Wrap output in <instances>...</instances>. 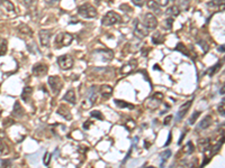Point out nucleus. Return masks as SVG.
I'll list each match as a JSON object with an SVG mask.
<instances>
[{
  "label": "nucleus",
  "instance_id": "obj_24",
  "mask_svg": "<svg viewBox=\"0 0 225 168\" xmlns=\"http://www.w3.org/2000/svg\"><path fill=\"white\" fill-rule=\"evenodd\" d=\"M22 108L20 106L19 104V102H16V104H15V108H14V114L17 116V117H19V116H22Z\"/></svg>",
  "mask_w": 225,
  "mask_h": 168
},
{
  "label": "nucleus",
  "instance_id": "obj_21",
  "mask_svg": "<svg viewBox=\"0 0 225 168\" xmlns=\"http://www.w3.org/2000/svg\"><path fill=\"white\" fill-rule=\"evenodd\" d=\"M160 156H161V159H162V162H161V165H160V168H163V166H164V162H167L169 158H170V156H171V151L170 150L163 151Z\"/></svg>",
  "mask_w": 225,
  "mask_h": 168
},
{
  "label": "nucleus",
  "instance_id": "obj_7",
  "mask_svg": "<svg viewBox=\"0 0 225 168\" xmlns=\"http://www.w3.org/2000/svg\"><path fill=\"white\" fill-rule=\"evenodd\" d=\"M52 36V33L50 30H46V29H43V30H39V42L43 46H47L49 43H50V38Z\"/></svg>",
  "mask_w": 225,
  "mask_h": 168
},
{
  "label": "nucleus",
  "instance_id": "obj_35",
  "mask_svg": "<svg viewBox=\"0 0 225 168\" xmlns=\"http://www.w3.org/2000/svg\"><path fill=\"white\" fill-rule=\"evenodd\" d=\"M33 2H34V0H24V4H25V5L27 6V7H28V6H30V5H32Z\"/></svg>",
  "mask_w": 225,
  "mask_h": 168
},
{
  "label": "nucleus",
  "instance_id": "obj_17",
  "mask_svg": "<svg viewBox=\"0 0 225 168\" xmlns=\"http://www.w3.org/2000/svg\"><path fill=\"white\" fill-rule=\"evenodd\" d=\"M63 99H64V100H67L68 102H70V103L74 104V103H75V93H74V91H73V90L68 91L67 94L64 95V98H63Z\"/></svg>",
  "mask_w": 225,
  "mask_h": 168
},
{
  "label": "nucleus",
  "instance_id": "obj_9",
  "mask_svg": "<svg viewBox=\"0 0 225 168\" xmlns=\"http://www.w3.org/2000/svg\"><path fill=\"white\" fill-rule=\"evenodd\" d=\"M135 33L137 35H140V37H144L149 34V29L142 22H136V24H135Z\"/></svg>",
  "mask_w": 225,
  "mask_h": 168
},
{
  "label": "nucleus",
  "instance_id": "obj_6",
  "mask_svg": "<svg viewBox=\"0 0 225 168\" xmlns=\"http://www.w3.org/2000/svg\"><path fill=\"white\" fill-rule=\"evenodd\" d=\"M57 64L62 70H70L73 66V60L70 55H62L57 57Z\"/></svg>",
  "mask_w": 225,
  "mask_h": 168
},
{
  "label": "nucleus",
  "instance_id": "obj_38",
  "mask_svg": "<svg viewBox=\"0 0 225 168\" xmlns=\"http://www.w3.org/2000/svg\"><path fill=\"white\" fill-rule=\"evenodd\" d=\"M182 1H188V0H182Z\"/></svg>",
  "mask_w": 225,
  "mask_h": 168
},
{
  "label": "nucleus",
  "instance_id": "obj_29",
  "mask_svg": "<svg viewBox=\"0 0 225 168\" xmlns=\"http://www.w3.org/2000/svg\"><path fill=\"white\" fill-rule=\"evenodd\" d=\"M219 66H221V64H219V63H218V64H216V65H215V66H214L213 68H212V70L209 71V74H210V76H212V75H214V74H215V72H216V71L218 70Z\"/></svg>",
  "mask_w": 225,
  "mask_h": 168
},
{
  "label": "nucleus",
  "instance_id": "obj_31",
  "mask_svg": "<svg viewBox=\"0 0 225 168\" xmlns=\"http://www.w3.org/2000/svg\"><path fill=\"white\" fill-rule=\"evenodd\" d=\"M218 112L221 113L222 117H224V100L222 101V106L218 108Z\"/></svg>",
  "mask_w": 225,
  "mask_h": 168
},
{
  "label": "nucleus",
  "instance_id": "obj_23",
  "mask_svg": "<svg viewBox=\"0 0 225 168\" xmlns=\"http://www.w3.org/2000/svg\"><path fill=\"white\" fill-rule=\"evenodd\" d=\"M115 104L119 108H129V109H133L134 106H132V104H128V103H126L125 101H120V100H115Z\"/></svg>",
  "mask_w": 225,
  "mask_h": 168
},
{
  "label": "nucleus",
  "instance_id": "obj_5",
  "mask_svg": "<svg viewBox=\"0 0 225 168\" xmlns=\"http://www.w3.org/2000/svg\"><path fill=\"white\" fill-rule=\"evenodd\" d=\"M147 29H154L158 25V20L155 16L151 12H146L143 15V22H142Z\"/></svg>",
  "mask_w": 225,
  "mask_h": 168
},
{
  "label": "nucleus",
  "instance_id": "obj_36",
  "mask_svg": "<svg viewBox=\"0 0 225 168\" xmlns=\"http://www.w3.org/2000/svg\"><path fill=\"white\" fill-rule=\"evenodd\" d=\"M171 119H172L171 116H169L168 118H165V119H164V124H169V122H170V120H171Z\"/></svg>",
  "mask_w": 225,
  "mask_h": 168
},
{
  "label": "nucleus",
  "instance_id": "obj_16",
  "mask_svg": "<svg viewBox=\"0 0 225 168\" xmlns=\"http://www.w3.org/2000/svg\"><path fill=\"white\" fill-rule=\"evenodd\" d=\"M135 67H136V62L133 61L132 63H128V64H126L125 66H123V68H122V73H123V74H128L129 72L134 71Z\"/></svg>",
  "mask_w": 225,
  "mask_h": 168
},
{
  "label": "nucleus",
  "instance_id": "obj_10",
  "mask_svg": "<svg viewBox=\"0 0 225 168\" xmlns=\"http://www.w3.org/2000/svg\"><path fill=\"white\" fill-rule=\"evenodd\" d=\"M190 106H191V101H188V102H186L185 104H182V106H180L179 111L177 113V121H179L181 118L185 117V114L187 113V111H188V109L190 108Z\"/></svg>",
  "mask_w": 225,
  "mask_h": 168
},
{
  "label": "nucleus",
  "instance_id": "obj_28",
  "mask_svg": "<svg viewBox=\"0 0 225 168\" xmlns=\"http://www.w3.org/2000/svg\"><path fill=\"white\" fill-rule=\"evenodd\" d=\"M91 116H92V117H95V118H97V119H99V120H101V119H102V116H101V113L99 111H97V110H95V111L91 112Z\"/></svg>",
  "mask_w": 225,
  "mask_h": 168
},
{
  "label": "nucleus",
  "instance_id": "obj_27",
  "mask_svg": "<svg viewBox=\"0 0 225 168\" xmlns=\"http://www.w3.org/2000/svg\"><path fill=\"white\" fill-rule=\"evenodd\" d=\"M199 114H200V112H199V111L195 112V113L191 116L190 120H189V123H190V124H192V123L195 122V121H196V119H197V117H199Z\"/></svg>",
  "mask_w": 225,
  "mask_h": 168
},
{
  "label": "nucleus",
  "instance_id": "obj_40",
  "mask_svg": "<svg viewBox=\"0 0 225 168\" xmlns=\"http://www.w3.org/2000/svg\"><path fill=\"white\" fill-rule=\"evenodd\" d=\"M171 1H174V0H171Z\"/></svg>",
  "mask_w": 225,
  "mask_h": 168
},
{
  "label": "nucleus",
  "instance_id": "obj_4",
  "mask_svg": "<svg viewBox=\"0 0 225 168\" xmlns=\"http://www.w3.org/2000/svg\"><path fill=\"white\" fill-rule=\"evenodd\" d=\"M49 85H50L51 90L54 94H57L60 91H61L62 86H63V83H62V80L59 76L56 75H53V76H50L49 78Z\"/></svg>",
  "mask_w": 225,
  "mask_h": 168
},
{
  "label": "nucleus",
  "instance_id": "obj_2",
  "mask_svg": "<svg viewBox=\"0 0 225 168\" xmlns=\"http://www.w3.org/2000/svg\"><path fill=\"white\" fill-rule=\"evenodd\" d=\"M73 37L71 34L69 33H60L55 38V47L56 48H62V47H65L72 43Z\"/></svg>",
  "mask_w": 225,
  "mask_h": 168
},
{
  "label": "nucleus",
  "instance_id": "obj_13",
  "mask_svg": "<svg viewBox=\"0 0 225 168\" xmlns=\"http://www.w3.org/2000/svg\"><path fill=\"white\" fill-rule=\"evenodd\" d=\"M146 6H147V8H149L150 10L154 11L158 15L161 14V9H160V7H159L157 1H154V0H149V1L146 2Z\"/></svg>",
  "mask_w": 225,
  "mask_h": 168
},
{
  "label": "nucleus",
  "instance_id": "obj_39",
  "mask_svg": "<svg viewBox=\"0 0 225 168\" xmlns=\"http://www.w3.org/2000/svg\"><path fill=\"white\" fill-rule=\"evenodd\" d=\"M147 168H154V167H147Z\"/></svg>",
  "mask_w": 225,
  "mask_h": 168
},
{
  "label": "nucleus",
  "instance_id": "obj_19",
  "mask_svg": "<svg viewBox=\"0 0 225 168\" xmlns=\"http://www.w3.org/2000/svg\"><path fill=\"white\" fill-rule=\"evenodd\" d=\"M32 92H33V89L29 88V86H26V88L24 89V91H22V100H25L26 102H28V101H29V96H30V94H32Z\"/></svg>",
  "mask_w": 225,
  "mask_h": 168
},
{
  "label": "nucleus",
  "instance_id": "obj_12",
  "mask_svg": "<svg viewBox=\"0 0 225 168\" xmlns=\"http://www.w3.org/2000/svg\"><path fill=\"white\" fill-rule=\"evenodd\" d=\"M100 94L104 99L110 98V95L112 94V86H109V85H102V86L100 88Z\"/></svg>",
  "mask_w": 225,
  "mask_h": 168
},
{
  "label": "nucleus",
  "instance_id": "obj_26",
  "mask_svg": "<svg viewBox=\"0 0 225 168\" xmlns=\"http://www.w3.org/2000/svg\"><path fill=\"white\" fill-rule=\"evenodd\" d=\"M88 96H89V99L91 102H95L96 101V90L95 88H91L89 91V93H88Z\"/></svg>",
  "mask_w": 225,
  "mask_h": 168
},
{
  "label": "nucleus",
  "instance_id": "obj_25",
  "mask_svg": "<svg viewBox=\"0 0 225 168\" xmlns=\"http://www.w3.org/2000/svg\"><path fill=\"white\" fill-rule=\"evenodd\" d=\"M221 5H223V0H210V1L208 2V7H209V8L219 7Z\"/></svg>",
  "mask_w": 225,
  "mask_h": 168
},
{
  "label": "nucleus",
  "instance_id": "obj_30",
  "mask_svg": "<svg viewBox=\"0 0 225 168\" xmlns=\"http://www.w3.org/2000/svg\"><path fill=\"white\" fill-rule=\"evenodd\" d=\"M172 22H173V19H172V18H168V19L165 20V26H167L168 29L171 28V26H172Z\"/></svg>",
  "mask_w": 225,
  "mask_h": 168
},
{
  "label": "nucleus",
  "instance_id": "obj_37",
  "mask_svg": "<svg viewBox=\"0 0 225 168\" xmlns=\"http://www.w3.org/2000/svg\"><path fill=\"white\" fill-rule=\"evenodd\" d=\"M170 141H171V134H169V139H168V141H167V144H165V146L169 145V144H170Z\"/></svg>",
  "mask_w": 225,
  "mask_h": 168
},
{
  "label": "nucleus",
  "instance_id": "obj_20",
  "mask_svg": "<svg viewBox=\"0 0 225 168\" xmlns=\"http://www.w3.org/2000/svg\"><path fill=\"white\" fill-rule=\"evenodd\" d=\"M57 113L61 114L62 117H64L65 119H71V114L65 106H60V109L57 110Z\"/></svg>",
  "mask_w": 225,
  "mask_h": 168
},
{
  "label": "nucleus",
  "instance_id": "obj_34",
  "mask_svg": "<svg viewBox=\"0 0 225 168\" xmlns=\"http://www.w3.org/2000/svg\"><path fill=\"white\" fill-rule=\"evenodd\" d=\"M49 158H51L50 154H45V158H44V164L45 165H49Z\"/></svg>",
  "mask_w": 225,
  "mask_h": 168
},
{
  "label": "nucleus",
  "instance_id": "obj_33",
  "mask_svg": "<svg viewBox=\"0 0 225 168\" xmlns=\"http://www.w3.org/2000/svg\"><path fill=\"white\" fill-rule=\"evenodd\" d=\"M170 1H171V0H158V2H159L161 6H167Z\"/></svg>",
  "mask_w": 225,
  "mask_h": 168
},
{
  "label": "nucleus",
  "instance_id": "obj_15",
  "mask_svg": "<svg viewBox=\"0 0 225 168\" xmlns=\"http://www.w3.org/2000/svg\"><path fill=\"white\" fill-rule=\"evenodd\" d=\"M152 42H153V44H155V45L162 44L163 42H164V36H163L160 32H157V33L152 36Z\"/></svg>",
  "mask_w": 225,
  "mask_h": 168
},
{
  "label": "nucleus",
  "instance_id": "obj_1",
  "mask_svg": "<svg viewBox=\"0 0 225 168\" xmlns=\"http://www.w3.org/2000/svg\"><path fill=\"white\" fill-rule=\"evenodd\" d=\"M79 15L83 18L87 19H91V18H96L97 17V10L92 5L90 4H83L78 8Z\"/></svg>",
  "mask_w": 225,
  "mask_h": 168
},
{
  "label": "nucleus",
  "instance_id": "obj_14",
  "mask_svg": "<svg viewBox=\"0 0 225 168\" xmlns=\"http://www.w3.org/2000/svg\"><path fill=\"white\" fill-rule=\"evenodd\" d=\"M0 2H1V6L8 12H14L15 11V7H14V4L11 1H9V0H0Z\"/></svg>",
  "mask_w": 225,
  "mask_h": 168
},
{
  "label": "nucleus",
  "instance_id": "obj_8",
  "mask_svg": "<svg viewBox=\"0 0 225 168\" xmlns=\"http://www.w3.org/2000/svg\"><path fill=\"white\" fill-rule=\"evenodd\" d=\"M47 73V66L43 63H38L33 67V74L36 76H44Z\"/></svg>",
  "mask_w": 225,
  "mask_h": 168
},
{
  "label": "nucleus",
  "instance_id": "obj_32",
  "mask_svg": "<svg viewBox=\"0 0 225 168\" xmlns=\"http://www.w3.org/2000/svg\"><path fill=\"white\" fill-rule=\"evenodd\" d=\"M132 1L135 6H139V7H142L144 4V0H132Z\"/></svg>",
  "mask_w": 225,
  "mask_h": 168
},
{
  "label": "nucleus",
  "instance_id": "obj_11",
  "mask_svg": "<svg viewBox=\"0 0 225 168\" xmlns=\"http://www.w3.org/2000/svg\"><path fill=\"white\" fill-rule=\"evenodd\" d=\"M210 124H212V117L210 116H206V117L204 118V120H202L200 123L198 124L197 129L198 130H204V129H207Z\"/></svg>",
  "mask_w": 225,
  "mask_h": 168
},
{
  "label": "nucleus",
  "instance_id": "obj_3",
  "mask_svg": "<svg viewBox=\"0 0 225 168\" xmlns=\"http://www.w3.org/2000/svg\"><path fill=\"white\" fill-rule=\"evenodd\" d=\"M120 16L116 14L115 11H108L102 18V25L104 26H112L115 24L120 22Z\"/></svg>",
  "mask_w": 225,
  "mask_h": 168
},
{
  "label": "nucleus",
  "instance_id": "obj_18",
  "mask_svg": "<svg viewBox=\"0 0 225 168\" xmlns=\"http://www.w3.org/2000/svg\"><path fill=\"white\" fill-rule=\"evenodd\" d=\"M7 46H8L7 39L0 37V56L5 55L6 53H7Z\"/></svg>",
  "mask_w": 225,
  "mask_h": 168
},
{
  "label": "nucleus",
  "instance_id": "obj_22",
  "mask_svg": "<svg viewBox=\"0 0 225 168\" xmlns=\"http://www.w3.org/2000/svg\"><path fill=\"white\" fill-rule=\"evenodd\" d=\"M167 12V15H171V16H178L179 15V8L178 7H176V6H172V7H170L168 10L165 11Z\"/></svg>",
  "mask_w": 225,
  "mask_h": 168
}]
</instances>
